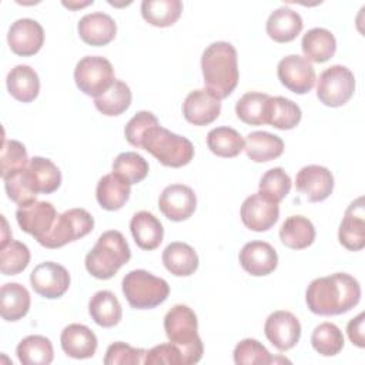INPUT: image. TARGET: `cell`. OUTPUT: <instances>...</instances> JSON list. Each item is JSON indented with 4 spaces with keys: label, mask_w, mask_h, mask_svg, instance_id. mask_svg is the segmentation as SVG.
Instances as JSON below:
<instances>
[{
    "label": "cell",
    "mask_w": 365,
    "mask_h": 365,
    "mask_svg": "<svg viewBox=\"0 0 365 365\" xmlns=\"http://www.w3.org/2000/svg\"><path fill=\"white\" fill-rule=\"evenodd\" d=\"M361 299L359 282L346 272L315 278L305 291L308 309L317 315H341L351 311Z\"/></svg>",
    "instance_id": "obj_1"
},
{
    "label": "cell",
    "mask_w": 365,
    "mask_h": 365,
    "mask_svg": "<svg viewBox=\"0 0 365 365\" xmlns=\"http://www.w3.org/2000/svg\"><path fill=\"white\" fill-rule=\"evenodd\" d=\"M201 70L205 90L218 100L227 98L238 84V57L228 41L211 43L202 53Z\"/></svg>",
    "instance_id": "obj_2"
},
{
    "label": "cell",
    "mask_w": 365,
    "mask_h": 365,
    "mask_svg": "<svg viewBox=\"0 0 365 365\" xmlns=\"http://www.w3.org/2000/svg\"><path fill=\"white\" fill-rule=\"evenodd\" d=\"M164 331L170 342L180 348L184 365L197 364L202 358L204 346L197 332L198 321L190 307L174 305L164 317Z\"/></svg>",
    "instance_id": "obj_3"
},
{
    "label": "cell",
    "mask_w": 365,
    "mask_h": 365,
    "mask_svg": "<svg viewBox=\"0 0 365 365\" xmlns=\"http://www.w3.org/2000/svg\"><path fill=\"white\" fill-rule=\"evenodd\" d=\"M131 251L124 235L117 230L104 231L86 255V269L98 279H110L130 261Z\"/></svg>",
    "instance_id": "obj_4"
},
{
    "label": "cell",
    "mask_w": 365,
    "mask_h": 365,
    "mask_svg": "<svg viewBox=\"0 0 365 365\" xmlns=\"http://www.w3.org/2000/svg\"><path fill=\"white\" fill-rule=\"evenodd\" d=\"M138 148L148 151L163 165L171 168L184 167L194 157L192 143L188 138L161 127L160 123L145 130Z\"/></svg>",
    "instance_id": "obj_5"
},
{
    "label": "cell",
    "mask_w": 365,
    "mask_h": 365,
    "mask_svg": "<svg viewBox=\"0 0 365 365\" xmlns=\"http://www.w3.org/2000/svg\"><path fill=\"white\" fill-rule=\"evenodd\" d=\"M123 294L131 308L151 309L163 304L170 294L165 279L145 269H133L123 278Z\"/></svg>",
    "instance_id": "obj_6"
},
{
    "label": "cell",
    "mask_w": 365,
    "mask_h": 365,
    "mask_svg": "<svg viewBox=\"0 0 365 365\" xmlns=\"http://www.w3.org/2000/svg\"><path fill=\"white\" fill-rule=\"evenodd\" d=\"M94 228V218L84 208H71L57 215L53 228L38 240V244L54 250L66 244L80 240L90 234Z\"/></svg>",
    "instance_id": "obj_7"
},
{
    "label": "cell",
    "mask_w": 365,
    "mask_h": 365,
    "mask_svg": "<svg viewBox=\"0 0 365 365\" xmlns=\"http://www.w3.org/2000/svg\"><path fill=\"white\" fill-rule=\"evenodd\" d=\"M114 68L101 56H86L74 68V81L80 91L87 96L98 97L114 83Z\"/></svg>",
    "instance_id": "obj_8"
},
{
    "label": "cell",
    "mask_w": 365,
    "mask_h": 365,
    "mask_svg": "<svg viewBox=\"0 0 365 365\" xmlns=\"http://www.w3.org/2000/svg\"><path fill=\"white\" fill-rule=\"evenodd\" d=\"M355 91V77L352 71L341 64L325 68L318 78L317 97L328 107L346 104Z\"/></svg>",
    "instance_id": "obj_9"
},
{
    "label": "cell",
    "mask_w": 365,
    "mask_h": 365,
    "mask_svg": "<svg viewBox=\"0 0 365 365\" xmlns=\"http://www.w3.org/2000/svg\"><path fill=\"white\" fill-rule=\"evenodd\" d=\"M277 76L284 87L295 94H307L315 84V70L305 57L289 54L281 58Z\"/></svg>",
    "instance_id": "obj_10"
},
{
    "label": "cell",
    "mask_w": 365,
    "mask_h": 365,
    "mask_svg": "<svg viewBox=\"0 0 365 365\" xmlns=\"http://www.w3.org/2000/svg\"><path fill=\"white\" fill-rule=\"evenodd\" d=\"M30 284L38 295L54 299L67 292L70 287V274L63 265L46 261L34 267L30 274Z\"/></svg>",
    "instance_id": "obj_11"
},
{
    "label": "cell",
    "mask_w": 365,
    "mask_h": 365,
    "mask_svg": "<svg viewBox=\"0 0 365 365\" xmlns=\"http://www.w3.org/2000/svg\"><path fill=\"white\" fill-rule=\"evenodd\" d=\"M57 215L58 214L51 202L37 200L19 205L16 211V218L20 228L33 235L37 241L53 228Z\"/></svg>",
    "instance_id": "obj_12"
},
{
    "label": "cell",
    "mask_w": 365,
    "mask_h": 365,
    "mask_svg": "<svg viewBox=\"0 0 365 365\" xmlns=\"http://www.w3.org/2000/svg\"><path fill=\"white\" fill-rule=\"evenodd\" d=\"M242 224L255 232L268 231L279 218V207L261 192L247 197L240 210Z\"/></svg>",
    "instance_id": "obj_13"
},
{
    "label": "cell",
    "mask_w": 365,
    "mask_h": 365,
    "mask_svg": "<svg viewBox=\"0 0 365 365\" xmlns=\"http://www.w3.org/2000/svg\"><path fill=\"white\" fill-rule=\"evenodd\" d=\"M267 339L278 349L288 351L294 348L301 338V324L289 311H274L264 324Z\"/></svg>",
    "instance_id": "obj_14"
},
{
    "label": "cell",
    "mask_w": 365,
    "mask_h": 365,
    "mask_svg": "<svg viewBox=\"0 0 365 365\" xmlns=\"http://www.w3.org/2000/svg\"><path fill=\"white\" fill-rule=\"evenodd\" d=\"M158 208L171 221H185L197 208L195 192L184 184L167 185L160 194Z\"/></svg>",
    "instance_id": "obj_15"
},
{
    "label": "cell",
    "mask_w": 365,
    "mask_h": 365,
    "mask_svg": "<svg viewBox=\"0 0 365 365\" xmlns=\"http://www.w3.org/2000/svg\"><path fill=\"white\" fill-rule=\"evenodd\" d=\"M7 43L10 50L17 56H34L43 47L44 30L33 19H19L9 29Z\"/></svg>",
    "instance_id": "obj_16"
},
{
    "label": "cell",
    "mask_w": 365,
    "mask_h": 365,
    "mask_svg": "<svg viewBox=\"0 0 365 365\" xmlns=\"http://www.w3.org/2000/svg\"><path fill=\"white\" fill-rule=\"evenodd\" d=\"M297 190L311 202L327 200L334 191V175L322 165L311 164L302 167L295 178Z\"/></svg>",
    "instance_id": "obj_17"
},
{
    "label": "cell",
    "mask_w": 365,
    "mask_h": 365,
    "mask_svg": "<svg viewBox=\"0 0 365 365\" xmlns=\"http://www.w3.org/2000/svg\"><path fill=\"white\" fill-rule=\"evenodd\" d=\"M221 100L205 88L190 91L182 103L184 118L194 125H208L218 118Z\"/></svg>",
    "instance_id": "obj_18"
},
{
    "label": "cell",
    "mask_w": 365,
    "mask_h": 365,
    "mask_svg": "<svg viewBox=\"0 0 365 365\" xmlns=\"http://www.w3.org/2000/svg\"><path fill=\"white\" fill-rule=\"evenodd\" d=\"M338 240L349 251H361L365 247V210L364 197L354 200L345 210L339 225Z\"/></svg>",
    "instance_id": "obj_19"
},
{
    "label": "cell",
    "mask_w": 365,
    "mask_h": 365,
    "mask_svg": "<svg viewBox=\"0 0 365 365\" xmlns=\"http://www.w3.org/2000/svg\"><path fill=\"white\" fill-rule=\"evenodd\" d=\"M240 264L248 274L264 277L275 271L278 265V254L275 248L265 241L247 242L238 255Z\"/></svg>",
    "instance_id": "obj_20"
},
{
    "label": "cell",
    "mask_w": 365,
    "mask_h": 365,
    "mask_svg": "<svg viewBox=\"0 0 365 365\" xmlns=\"http://www.w3.org/2000/svg\"><path fill=\"white\" fill-rule=\"evenodd\" d=\"M80 38L94 47L106 46L114 40L117 33L115 21L111 16L103 11L84 14L77 26Z\"/></svg>",
    "instance_id": "obj_21"
},
{
    "label": "cell",
    "mask_w": 365,
    "mask_h": 365,
    "mask_svg": "<svg viewBox=\"0 0 365 365\" xmlns=\"http://www.w3.org/2000/svg\"><path fill=\"white\" fill-rule=\"evenodd\" d=\"M60 342L64 354L74 359L91 358L98 345L96 334L83 324L67 325L61 331Z\"/></svg>",
    "instance_id": "obj_22"
},
{
    "label": "cell",
    "mask_w": 365,
    "mask_h": 365,
    "mask_svg": "<svg viewBox=\"0 0 365 365\" xmlns=\"http://www.w3.org/2000/svg\"><path fill=\"white\" fill-rule=\"evenodd\" d=\"M304 23L298 11L289 7H279L274 10L265 24L267 34L277 43L292 41L302 30Z\"/></svg>",
    "instance_id": "obj_23"
},
{
    "label": "cell",
    "mask_w": 365,
    "mask_h": 365,
    "mask_svg": "<svg viewBox=\"0 0 365 365\" xmlns=\"http://www.w3.org/2000/svg\"><path fill=\"white\" fill-rule=\"evenodd\" d=\"M130 230L135 244L145 251H153L160 247L164 237V228L160 220L148 212L138 211L130 221Z\"/></svg>",
    "instance_id": "obj_24"
},
{
    "label": "cell",
    "mask_w": 365,
    "mask_h": 365,
    "mask_svg": "<svg viewBox=\"0 0 365 365\" xmlns=\"http://www.w3.org/2000/svg\"><path fill=\"white\" fill-rule=\"evenodd\" d=\"M131 185L115 173L103 175L96 188V198L101 208L107 211L120 210L130 198Z\"/></svg>",
    "instance_id": "obj_25"
},
{
    "label": "cell",
    "mask_w": 365,
    "mask_h": 365,
    "mask_svg": "<svg viewBox=\"0 0 365 365\" xmlns=\"http://www.w3.org/2000/svg\"><path fill=\"white\" fill-rule=\"evenodd\" d=\"M6 84L10 96L21 103H31L40 91L38 76L27 64L13 67L7 74Z\"/></svg>",
    "instance_id": "obj_26"
},
{
    "label": "cell",
    "mask_w": 365,
    "mask_h": 365,
    "mask_svg": "<svg viewBox=\"0 0 365 365\" xmlns=\"http://www.w3.org/2000/svg\"><path fill=\"white\" fill-rule=\"evenodd\" d=\"M244 141V151L247 157L255 163L275 160L284 153V141L281 137L268 131H252Z\"/></svg>",
    "instance_id": "obj_27"
},
{
    "label": "cell",
    "mask_w": 365,
    "mask_h": 365,
    "mask_svg": "<svg viewBox=\"0 0 365 365\" xmlns=\"http://www.w3.org/2000/svg\"><path fill=\"white\" fill-rule=\"evenodd\" d=\"M30 309V294L19 282H7L0 289V315L4 321L14 322L27 315Z\"/></svg>",
    "instance_id": "obj_28"
},
{
    "label": "cell",
    "mask_w": 365,
    "mask_h": 365,
    "mask_svg": "<svg viewBox=\"0 0 365 365\" xmlns=\"http://www.w3.org/2000/svg\"><path fill=\"white\" fill-rule=\"evenodd\" d=\"M164 267L175 277H190L198 268V255L185 242H171L163 251Z\"/></svg>",
    "instance_id": "obj_29"
},
{
    "label": "cell",
    "mask_w": 365,
    "mask_h": 365,
    "mask_svg": "<svg viewBox=\"0 0 365 365\" xmlns=\"http://www.w3.org/2000/svg\"><path fill=\"white\" fill-rule=\"evenodd\" d=\"M27 174L33 190L37 194H51L61 184V173L58 167L48 158L33 157L27 165Z\"/></svg>",
    "instance_id": "obj_30"
},
{
    "label": "cell",
    "mask_w": 365,
    "mask_h": 365,
    "mask_svg": "<svg viewBox=\"0 0 365 365\" xmlns=\"http://www.w3.org/2000/svg\"><path fill=\"white\" fill-rule=\"evenodd\" d=\"M301 47L308 61L325 63L335 54L336 40L329 30L314 27L304 34Z\"/></svg>",
    "instance_id": "obj_31"
},
{
    "label": "cell",
    "mask_w": 365,
    "mask_h": 365,
    "mask_svg": "<svg viewBox=\"0 0 365 365\" xmlns=\"http://www.w3.org/2000/svg\"><path fill=\"white\" fill-rule=\"evenodd\" d=\"M88 314L91 319L103 327L111 328L121 321L123 309L117 297L107 289L97 291L88 302Z\"/></svg>",
    "instance_id": "obj_32"
},
{
    "label": "cell",
    "mask_w": 365,
    "mask_h": 365,
    "mask_svg": "<svg viewBox=\"0 0 365 365\" xmlns=\"http://www.w3.org/2000/svg\"><path fill=\"white\" fill-rule=\"evenodd\" d=\"M281 242L291 250L308 248L315 240L314 224L302 215L288 217L279 228Z\"/></svg>",
    "instance_id": "obj_33"
},
{
    "label": "cell",
    "mask_w": 365,
    "mask_h": 365,
    "mask_svg": "<svg viewBox=\"0 0 365 365\" xmlns=\"http://www.w3.org/2000/svg\"><path fill=\"white\" fill-rule=\"evenodd\" d=\"M301 117V108L292 100L281 96L269 97L267 106V124L278 130H291L299 124Z\"/></svg>",
    "instance_id": "obj_34"
},
{
    "label": "cell",
    "mask_w": 365,
    "mask_h": 365,
    "mask_svg": "<svg viewBox=\"0 0 365 365\" xmlns=\"http://www.w3.org/2000/svg\"><path fill=\"white\" fill-rule=\"evenodd\" d=\"M16 354L23 365H48L54 358L51 341L43 335L23 338L17 345Z\"/></svg>",
    "instance_id": "obj_35"
},
{
    "label": "cell",
    "mask_w": 365,
    "mask_h": 365,
    "mask_svg": "<svg viewBox=\"0 0 365 365\" xmlns=\"http://www.w3.org/2000/svg\"><path fill=\"white\" fill-rule=\"evenodd\" d=\"M182 3L180 0H144L141 3L143 19L155 27L173 26L181 16Z\"/></svg>",
    "instance_id": "obj_36"
},
{
    "label": "cell",
    "mask_w": 365,
    "mask_h": 365,
    "mask_svg": "<svg viewBox=\"0 0 365 365\" xmlns=\"http://www.w3.org/2000/svg\"><path fill=\"white\" fill-rule=\"evenodd\" d=\"M244 138L242 135L227 125L212 128L207 134V145L212 154L222 158L237 157L244 150Z\"/></svg>",
    "instance_id": "obj_37"
},
{
    "label": "cell",
    "mask_w": 365,
    "mask_h": 365,
    "mask_svg": "<svg viewBox=\"0 0 365 365\" xmlns=\"http://www.w3.org/2000/svg\"><path fill=\"white\" fill-rule=\"evenodd\" d=\"M131 98L130 87L121 80H114L107 91L94 98V106L101 114L114 117L123 114L130 107Z\"/></svg>",
    "instance_id": "obj_38"
},
{
    "label": "cell",
    "mask_w": 365,
    "mask_h": 365,
    "mask_svg": "<svg viewBox=\"0 0 365 365\" xmlns=\"http://www.w3.org/2000/svg\"><path fill=\"white\" fill-rule=\"evenodd\" d=\"M271 96L258 91L245 93L235 104L237 117L250 125L267 124V106Z\"/></svg>",
    "instance_id": "obj_39"
},
{
    "label": "cell",
    "mask_w": 365,
    "mask_h": 365,
    "mask_svg": "<svg viewBox=\"0 0 365 365\" xmlns=\"http://www.w3.org/2000/svg\"><path fill=\"white\" fill-rule=\"evenodd\" d=\"M113 173L120 175L130 185L141 182L148 174V163L134 151L118 154L113 161Z\"/></svg>",
    "instance_id": "obj_40"
},
{
    "label": "cell",
    "mask_w": 365,
    "mask_h": 365,
    "mask_svg": "<svg viewBox=\"0 0 365 365\" xmlns=\"http://www.w3.org/2000/svg\"><path fill=\"white\" fill-rule=\"evenodd\" d=\"M311 344L318 354L324 356H334L344 348V335L335 324L322 322L314 328Z\"/></svg>",
    "instance_id": "obj_41"
},
{
    "label": "cell",
    "mask_w": 365,
    "mask_h": 365,
    "mask_svg": "<svg viewBox=\"0 0 365 365\" xmlns=\"http://www.w3.org/2000/svg\"><path fill=\"white\" fill-rule=\"evenodd\" d=\"M291 178L289 175L281 168L274 167L264 173V175L259 180V191L262 195H265L268 200L279 204L291 190Z\"/></svg>",
    "instance_id": "obj_42"
},
{
    "label": "cell",
    "mask_w": 365,
    "mask_h": 365,
    "mask_svg": "<svg viewBox=\"0 0 365 365\" xmlns=\"http://www.w3.org/2000/svg\"><path fill=\"white\" fill-rule=\"evenodd\" d=\"M30 262V250L26 244L11 240L0 248V269L3 275H17L27 268Z\"/></svg>",
    "instance_id": "obj_43"
},
{
    "label": "cell",
    "mask_w": 365,
    "mask_h": 365,
    "mask_svg": "<svg viewBox=\"0 0 365 365\" xmlns=\"http://www.w3.org/2000/svg\"><path fill=\"white\" fill-rule=\"evenodd\" d=\"M234 362L237 365H267L275 362V358L259 341L245 338L234 348Z\"/></svg>",
    "instance_id": "obj_44"
},
{
    "label": "cell",
    "mask_w": 365,
    "mask_h": 365,
    "mask_svg": "<svg viewBox=\"0 0 365 365\" xmlns=\"http://www.w3.org/2000/svg\"><path fill=\"white\" fill-rule=\"evenodd\" d=\"M29 155L26 147L17 140H4L0 153L1 163V178H7L9 175L24 170L29 165Z\"/></svg>",
    "instance_id": "obj_45"
},
{
    "label": "cell",
    "mask_w": 365,
    "mask_h": 365,
    "mask_svg": "<svg viewBox=\"0 0 365 365\" xmlns=\"http://www.w3.org/2000/svg\"><path fill=\"white\" fill-rule=\"evenodd\" d=\"M3 181H4L7 197L17 205H23L36 200L37 192L31 187V182L27 174V167L19 173L9 175Z\"/></svg>",
    "instance_id": "obj_46"
},
{
    "label": "cell",
    "mask_w": 365,
    "mask_h": 365,
    "mask_svg": "<svg viewBox=\"0 0 365 365\" xmlns=\"http://www.w3.org/2000/svg\"><path fill=\"white\" fill-rule=\"evenodd\" d=\"M145 349L143 348H133L131 345L125 342H114L111 344L104 356L106 365H137L144 364L145 358Z\"/></svg>",
    "instance_id": "obj_47"
},
{
    "label": "cell",
    "mask_w": 365,
    "mask_h": 365,
    "mask_svg": "<svg viewBox=\"0 0 365 365\" xmlns=\"http://www.w3.org/2000/svg\"><path fill=\"white\" fill-rule=\"evenodd\" d=\"M144 364L147 365H184L182 354L180 348L174 344H160L145 352Z\"/></svg>",
    "instance_id": "obj_48"
},
{
    "label": "cell",
    "mask_w": 365,
    "mask_h": 365,
    "mask_svg": "<svg viewBox=\"0 0 365 365\" xmlns=\"http://www.w3.org/2000/svg\"><path fill=\"white\" fill-rule=\"evenodd\" d=\"M154 124H158L157 117L151 113V111H138L127 124L124 128V135L125 140L138 148L140 145V140L143 137V134L145 133V130Z\"/></svg>",
    "instance_id": "obj_49"
},
{
    "label": "cell",
    "mask_w": 365,
    "mask_h": 365,
    "mask_svg": "<svg viewBox=\"0 0 365 365\" xmlns=\"http://www.w3.org/2000/svg\"><path fill=\"white\" fill-rule=\"evenodd\" d=\"M364 312L358 314L355 318H352L346 325V332L354 345L358 348L365 346V335H364Z\"/></svg>",
    "instance_id": "obj_50"
},
{
    "label": "cell",
    "mask_w": 365,
    "mask_h": 365,
    "mask_svg": "<svg viewBox=\"0 0 365 365\" xmlns=\"http://www.w3.org/2000/svg\"><path fill=\"white\" fill-rule=\"evenodd\" d=\"M1 221H3V237H1V244H0V248L6 247L10 241H11V237H7L9 234V227H7V221L6 218L1 215Z\"/></svg>",
    "instance_id": "obj_51"
},
{
    "label": "cell",
    "mask_w": 365,
    "mask_h": 365,
    "mask_svg": "<svg viewBox=\"0 0 365 365\" xmlns=\"http://www.w3.org/2000/svg\"><path fill=\"white\" fill-rule=\"evenodd\" d=\"M63 4L66 6V7H68V9H77V7H84V6H88V4H93V0L91 1H86V3H81V4H73V3H67V1H63Z\"/></svg>",
    "instance_id": "obj_52"
}]
</instances>
